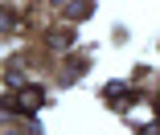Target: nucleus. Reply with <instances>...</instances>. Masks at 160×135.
<instances>
[{
	"instance_id": "f03ea898",
	"label": "nucleus",
	"mask_w": 160,
	"mask_h": 135,
	"mask_svg": "<svg viewBox=\"0 0 160 135\" xmlns=\"http://www.w3.org/2000/svg\"><path fill=\"white\" fill-rule=\"evenodd\" d=\"M90 8H94V4H90V0H74V4L66 8V17H70V21H78V17H86Z\"/></svg>"
},
{
	"instance_id": "f257e3e1",
	"label": "nucleus",
	"mask_w": 160,
	"mask_h": 135,
	"mask_svg": "<svg viewBox=\"0 0 160 135\" xmlns=\"http://www.w3.org/2000/svg\"><path fill=\"white\" fill-rule=\"evenodd\" d=\"M41 103H45V94H41V90H25L21 98H8L4 111H25V115H29V111H37Z\"/></svg>"
}]
</instances>
